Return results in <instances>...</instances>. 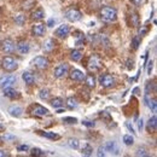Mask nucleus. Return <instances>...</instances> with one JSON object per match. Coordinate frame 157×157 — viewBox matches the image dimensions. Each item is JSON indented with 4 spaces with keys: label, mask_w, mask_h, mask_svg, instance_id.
Segmentation results:
<instances>
[{
    "label": "nucleus",
    "mask_w": 157,
    "mask_h": 157,
    "mask_svg": "<svg viewBox=\"0 0 157 157\" xmlns=\"http://www.w3.org/2000/svg\"><path fill=\"white\" fill-rule=\"evenodd\" d=\"M99 16L104 22H114L117 18V11L111 6H103L99 10Z\"/></svg>",
    "instance_id": "f257e3e1"
},
{
    "label": "nucleus",
    "mask_w": 157,
    "mask_h": 157,
    "mask_svg": "<svg viewBox=\"0 0 157 157\" xmlns=\"http://www.w3.org/2000/svg\"><path fill=\"white\" fill-rule=\"evenodd\" d=\"M1 68L5 71L12 73V71H15L18 68V64H17V62L12 57H4V58L1 59Z\"/></svg>",
    "instance_id": "f03ea898"
},
{
    "label": "nucleus",
    "mask_w": 157,
    "mask_h": 157,
    "mask_svg": "<svg viewBox=\"0 0 157 157\" xmlns=\"http://www.w3.org/2000/svg\"><path fill=\"white\" fill-rule=\"evenodd\" d=\"M101 65H103V62H101V59H100L98 55H92L90 57V59H88L87 68H88L90 71L96 73V71H98L99 69L101 68Z\"/></svg>",
    "instance_id": "7ed1b4c3"
},
{
    "label": "nucleus",
    "mask_w": 157,
    "mask_h": 157,
    "mask_svg": "<svg viewBox=\"0 0 157 157\" xmlns=\"http://www.w3.org/2000/svg\"><path fill=\"white\" fill-rule=\"evenodd\" d=\"M29 113L32 115H36V116H47V115H50V110L46 109L45 106L40 105V104H33L29 108Z\"/></svg>",
    "instance_id": "20e7f679"
},
{
    "label": "nucleus",
    "mask_w": 157,
    "mask_h": 157,
    "mask_svg": "<svg viewBox=\"0 0 157 157\" xmlns=\"http://www.w3.org/2000/svg\"><path fill=\"white\" fill-rule=\"evenodd\" d=\"M115 78L113 75H110V74H103V75H100V78H99V83L101 85V87H104V88H111V87H114L115 86Z\"/></svg>",
    "instance_id": "39448f33"
},
{
    "label": "nucleus",
    "mask_w": 157,
    "mask_h": 157,
    "mask_svg": "<svg viewBox=\"0 0 157 157\" xmlns=\"http://www.w3.org/2000/svg\"><path fill=\"white\" fill-rule=\"evenodd\" d=\"M68 73H69V65L67 63H62L55 68L53 75L56 78H63L68 75Z\"/></svg>",
    "instance_id": "423d86ee"
},
{
    "label": "nucleus",
    "mask_w": 157,
    "mask_h": 157,
    "mask_svg": "<svg viewBox=\"0 0 157 157\" xmlns=\"http://www.w3.org/2000/svg\"><path fill=\"white\" fill-rule=\"evenodd\" d=\"M65 18L69 21V22H78V21L82 18V13L78 11V9H69L67 12H65Z\"/></svg>",
    "instance_id": "0eeeda50"
},
{
    "label": "nucleus",
    "mask_w": 157,
    "mask_h": 157,
    "mask_svg": "<svg viewBox=\"0 0 157 157\" xmlns=\"http://www.w3.org/2000/svg\"><path fill=\"white\" fill-rule=\"evenodd\" d=\"M1 48H2V51H4L5 53L10 55V53H13V52H15V50H16V44L11 39H5V40H2V42H1Z\"/></svg>",
    "instance_id": "6e6552de"
},
{
    "label": "nucleus",
    "mask_w": 157,
    "mask_h": 157,
    "mask_svg": "<svg viewBox=\"0 0 157 157\" xmlns=\"http://www.w3.org/2000/svg\"><path fill=\"white\" fill-rule=\"evenodd\" d=\"M17 81V78L15 75H4L0 78V87L1 88H6V87H11L15 82Z\"/></svg>",
    "instance_id": "1a4fd4ad"
},
{
    "label": "nucleus",
    "mask_w": 157,
    "mask_h": 157,
    "mask_svg": "<svg viewBox=\"0 0 157 157\" xmlns=\"http://www.w3.org/2000/svg\"><path fill=\"white\" fill-rule=\"evenodd\" d=\"M69 33H70V27L68 24H62V25H59L58 28L55 30V35L57 38H59V39L67 38L69 35Z\"/></svg>",
    "instance_id": "9d476101"
},
{
    "label": "nucleus",
    "mask_w": 157,
    "mask_h": 157,
    "mask_svg": "<svg viewBox=\"0 0 157 157\" xmlns=\"http://www.w3.org/2000/svg\"><path fill=\"white\" fill-rule=\"evenodd\" d=\"M33 64L38 69H46L48 67L50 62H48V59L46 58V57H44V56H38V57H35V58L33 59Z\"/></svg>",
    "instance_id": "9b49d317"
},
{
    "label": "nucleus",
    "mask_w": 157,
    "mask_h": 157,
    "mask_svg": "<svg viewBox=\"0 0 157 157\" xmlns=\"http://www.w3.org/2000/svg\"><path fill=\"white\" fill-rule=\"evenodd\" d=\"M69 74V78H71L73 81H75V82H81V81H83V78H85V74L81 71V70H78V69H71L70 70V73H68Z\"/></svg>",
    "instance_id": "f8f14e48"
},
{
    "label": "nucleus",
    "mask_w": 157,
    "mask_h": 157,
    "mask_svg": "<svg viewBox=\"0 0 157 157\" xmlns=\"http://www.w3.org/2000/svg\"><path fill=\"white\" fill-rule=\"evenodd\" d=\"M32 33L35 35V36H44L45 33H46V25L42 24V23H38V24H34L33 28H32Z\"/></svg>",
    "instance_id": "ddd939ff"
},
{
    "label": "nucleus",
    "mask_w": 157,
    "mask_h": 157,
    "mask_svg": "<svg viewBox=\"0 0 157 157\" xmlns=\"http://www.w3.org/2000/svg\"><path fill=\"white\" fill-rule=\"evenodd\" d=\"M2 91H4V96L10 99H18L21 97L20 93L15 88H12V86L11 87H6V88H2Z\"/></svg>",
    "instance_id": "4468645a"
},
{
    "label": "nucleus",
    "mask_w": 157,
    "mask_h": 157,
    "mask_svg": "<svg viewBox=\"0 0 157 157\" xmlns=\"http://www.w3.org/2000/svg\"><path fill=\"white\" fill-rule=\"evenodd\" d=\"M16 48H17V51L20 52L21 55H27V53L30 51L29 44H28L27 41H24V40H21V41H18V42H17Z\"/></svg>",
    "instance_id": "2eb2a0df"
},
{
    "label": "nucleus",
    "mask_w": 157,
    "mask_h": 157,
    "mask_svg": "<svg viewBox=\"0 0 157 157\" xmlns=\"http://www.w3.org/2000/svg\"><path fill=\"white\" fill-rule=\"evenodd\" d=\"M104 149H105V151L111 152V154H114V155H117L118 154L117 144H116L115 141H108V143L104 145Z\"/></svg>",
    "instance_id": "dca6fc26"
},
{
    "label": "nucleus",
    "mask_w": 157,
    "mask_h": 157,
    "mask_svg": "<svg viewBox=\"0 0 157 157\" xmlns=\"http://www.w3.org/2000/svg\"><path fill=\"white\" fill-rule=\"evenodd\" d=\"M35 133H38V134H39V136H41V137L47 138V139H50V140H58V139H60V136H58V134H56V133H53V132H45V131H36Z\"/></svg>",
    "instance_id": "f3484780"
},
{
    "label": "nucleus",
    "mask_w": 157,
    "mask_h": 157,
    "mask_svg": "<svg viewBox=\"0 0 157 157\" xmlns=\"http://www.w3.org/2000/svg\"><path fill=\"white\" fill-rule=\"evenodd\" d=\"M22 78H23V81H24L27 85H29V86L34 85V82H35V78H34L33 73H30V71H24V73L22 74Z\"/></svg>",
    "instance_id": "a211bd4d"
},
{
    "label": "nucleus",
    "mask_w": 157,
    "mask_h": 157,
    "mask_svg": "<svg viewBox=\"0 0 157 157\" xmlns=\"http://www.w3.org/2000/svg\"><path fill=\"white\" fill-rule=\"evenodd\" d=\"M9 114L13 117H20L21 115L23 114V110L21 106H17V105H12L9 108Z\"/></svg>",
    "instance_id": "6ab92c4d"
},
{
    "label": "nucleus",
    "mask_w": 157,
    "mask_h": 157,
    "mask_svg": "<svg viewBox=\"0 0 157 157\" xmlns=\"http://www.w3.org/2000/svg\"><path fill=\"white\" fill-rule=\"evenodd\" d=\"M55 47H56V42L53 39H47L44 44V51L45 52H51L55 50Z\"/></svg>",
    "instance_id": "aec40b11"
},
{
    "label": "nucleus",
    "mask_w": 157,
    "mask_h": 157,
    "mask_svg": "<svg viewBox=\"0 0 157 157\" xmlns=\"http://www.w3.org/2000/svg\"><path fill=\"white\" fill-rule=\"evenodd\" d=\"M83 80H85L86 87H88V88H94L96 87V78H94V75H86Z\"/></svg>",
    "instance_id": "412c9836"
},
{
    "label": "nucleus",
    "mask_w": 157,
    "mask_h": 157,
    "mask_svg": "<svg viewBox=\"0 0 157 157\" xmlns=\"http://www.w3.org/2000/svg\"><path fill=\"white\" fill-rule=\"evenodd\" d=\"M157 128V117L156 115H154L152 117H150L149 122H147V131L149 132H156Z\"/></svg>",
    "instance_id": "4be33fe9"
},
{
    "label": "nucleus",
    "mask_w": 157,
    "mask_h": 157,
    "mask_svg": "<svg viewBox=\"0 0 157 157\" xmlns=\"http://www.w3.org/2000/svg\"><path fill=\"white\" fill-rule=\"evenodd\" d=\"M65 104H67V106H68V109H70V110H74V109H76L78 105V101L76 98H74V97H69V98H67V101H65Z\"/></svg>",
    "instance_id": "5701e85b"
},
{
    "label": "nucleus",
    "mask_w": 157,
    "mask_h": 157,
    "mask_svg": "<svg viewBox=\"0 0 157 157\" xmlns=\"http://www.w3.org/2000/svg\"><path fill=\"white\" fill-rule=\"evenodd\" d=\"M82 57H83V55H82V52L80 50H73L70 52V59L73 62H80L82 59Z\"/></svg>",
    "instance_id": "b1692460"
},
{
    "label": "nucleus",
    "mask_w": 157,
    "mask_h": 157,
    "mask_svg": "<svg viewBox=\"0 0 157 157\" xmlns=\"http://www.w3.org/2000/svg\"><path fill=\"white\" fill-rule=\"evenodd\" d=\"M50 104H51L55 109H59V108H62V106L64 105V101H63V99L59 98V97H55L53 99H51Z\"/></svg>",
    "instance_id": "393cba45"
},
{
    "label": "nucleus",
    "mask_w": 157,
    "mask_h": 157,
    "mask_svg": "<svg viewBox=\"0 0 157 157\" xmlns=\"http://www.w3.org/2000/svg\"><path fill=\"white\" fill-rule=\"evenodd\" d=\"M32 18L33 20H42L45 18V12L42 9H36L35 11L32 12Z\"/></svg>",
    "instance_id": "a878e982"
},
{
    "label": "nucleus",
    "mask_w": 157,
    "mask_h": 157,
    "mask_svg": "<svg viewBox=\"0 0 157 157\" xmlns=\"http://www.w3.org/2000/svg\"><path fill=\"white\" fill-rule=\"evenodd\" d=\"M129 22H131L132 27H139L140 18H139V15H138L137 12H133V13H131V16H129Z\"/></svg>",
    "instance_id": "bb28decb"
},
{
    "label": "nucleus",
    "mask_w": 157,
    "mask_h": 157,
    "mask_svg": "<svg viewBox=\"0 0 157 157\" xmlns=\"http://www.w3.org/2000/svg\"><path fill=\"white\" fill-rule=\"evenodd\" d=\"M68 145L71 149L78 150V146H80V141H78V139H76V138H70V139H68Z\"/></svg>",
    "instance_id": "cd10ccee"
},
{
    "label": "nucleus",
    "mask_w": 157,
    "mask_h": 157,
    "mask_svg": "<svg viewBox=\"0 0 157 157\" xmlns=\"http://www.w3.org/2000/svg\"><path fill=\"white\" fill-rule=\"evenodd\" d=\"M122 140H123V144L127 145V146H131L134 143V138H133V136H131V134H124L122 137Z\"/></svg>",
    "instance_id": "c85d7f7f"
},
{
    "label": "nucleus",
    "mask_w": 157,
    "mask_h": 157,
    "mask_svg": "<svg viewBox=\"0 0 157 157\" xmlns=\"http://www.w3.org/2000/svg\"><path fill=\"white\" fill-rule=\"evenodd\" d=\"M82 155L83 156H91L92 154H93V147L90 145V144H86L83 147H82Z\"/></svg>",
    "instance_id": "c756f323"
},
{
    "label": "nucleus",
    "mask_w": 157,
    "mask_h": 157,
    "mask_svg": "<svg viewBox=\"0 0 157 157\" xmlns=\"http://www.w3.org/2000/svg\"><path fill=\"white\" fill-rule=\"evenodd\" d=\"M39 98L41 99V100H47V99L50 98V90H47V88H42V90H40Z\"/></svg>",
    "instance_id": "7c9ffc66"
},
{
    "label": "nucleus",
    "mask_w": 157,
    "mask_h": 157,
    "mask_svg": "<svg viewBox=\"0 0 157 157\" xmlns=\"http://www.w3.org/2000/svg\"><path fill=\"white\" fill-rule=\"evenodd\" d=\"M155 90V85H154V81H147L146 85H145V94H150V92Z\"/></svg>",
    "instance_id": "2f4dec72"
},
{
    "label": "nucleus",
    "mask_w": 157,
    "mask_h": 157,
    "mask_svg": "<svg viewBox=\"0 0 157 157\" xmlns=\"http://www.w3.org/2000/svg\"><path fill=\"white\" fill-rule=\"evenodd\" d=\"M132 47L134 48V50H138L139 48V46H140V36H134L133 39H132Z\"/></svg>",
    "instance_id": "473e14b6"
},
{
    "label": "nucleus",
    "mask_w": 157,
    "mask_h": 157,
    "mask_svg": "<svg viewBox=\"0 0 157 157\" xmlns=\"http://www.w3.org/2000/svg\"><path fill=\"white\" fill-rule=\"evenodd\" d=\"M30 155L32 156H45V152L42 151V150H40L38 147H34V149H32V152H30Z\"/></svg>",
    "instance_id": "72a5a7b5"
},
{
    "label": "nucleus",
    "mask_w": 157,
    "mask_h": 157,
    "mask_svg": "<svg viewBox=\"0 0 157 157\" xmlns=\"http://www.w3.org/2000/svg\"><path fill=\"white\" fill-rule=\"evenodd\" d=\"M63 122L67 124H76L78 123V118L76 117H63Z\"/></svg>",
    "instance_id": "f704fd0d"
},
{
    "label": "nucleus",
    "mask_w": 157,
    "mask_h": 157,
    "mask_svg": "<svg viewBox=\"0 0 157 157\" xmlns=\"http://www.w3.org/2000/svg\"><path fill=\"white\" fill-rule=\"evenodd\" d=\"M156 98H152L149 100V103H147V105H149V108L154 111V113H156V108H157V104H156Z\"/></svg>",
    "instance_id": "c9c22d12"
},
{
    "label": "nucleus",
    "mask_w": 157,
    "mask_h": 157,
    "mask_svg": "<svg viewBox=\"0 0 157 157\" xmlns=\"http://www.w3.org/2000/svg\"><path fill=\"white\" fill-rule=\"evenodd\" d=\"M147 32H149V27H147V25H143L141 28H139V34H138V36H144V35H146Z\"/></svg>",
    "instance_id": "e433bc0d"
},
{
    "label": "nucleus",
    "mask_w": 157,
    "mask_h": 157,
    "mask_svg": "<svg viewBox=\"0 0 157 157\" xmlns=\"http://www.w3.org/2000/svg\"><path fill=\"white\" fill-rule=\"evenodd\" d=\"M24 20H25V17H24L23 15H18V16L15 17V22H16L17 24H20V25H22V24L24 23Z\"/></svg>",
    "instance_id": "4c0bfd02"
},
{
    "label": "nucleus",
    "mask_w": 157,
    "mask_h": 157,
    "mask_svg": "<svg viewBox=\"0 0 157 157\" xmlns=\"http://www.w3.org/2000/svg\"><path fill=\"white\" fill-rule=\"evenodd\" d=\"M136 155H137V156H149L147 151H146L145 149H141V147H139V149H138L137 152H136Z\"/></svg>",
    "instance_id": "58836bf2"
},
{
    "label": "nucleus",
    "mask_w": 157,
    "mask_h": 157,
    "mask_svg": "<svg viewBox=\"0 0 157 157\" xmlns=\"http://www.w3.org/2000/svg\"><path fill=\"white\" fill-rule=\"evenodd\" d=\"M97 156L98 157H101V156H105V149H104V146H100L98 149V152H97Z\"/></svg>",
    "instance_id": "ea45409f"
},
{
    "label": "nucleus",
    "mask_w": 157,
    "mask_h": 157,
    "mask_svg": "<svg viewBox=\"0 0 157 157\" xmlns=\"http://www.w3.org/2000/svg\"><path fill=\"white\" fill-rule=\"evenodd\" d=\"M82 124L86 127H94V122L92 121H82Z\"/></svg>",
    "instance_id": "a19ab883"
},
{
    "label": "nucleus",
    "mask_w": 157,
    "mask_h": 157,
    "mask_svg": "<svg viewBox=\"0 0 157 157\" xmlns=\"http://www.w3.org/2000/svg\"><path fill=\"white\" fill-rule=\"evenodd\" d=\"M152 64H154L152 60H150L149 64H147V75H151V71H152Z\"/></svg>",
    "instance_id": "79ce46f5"
},
{
    "label": "nucleus",
    "mask_w": 157,
    "mask_h": 157,
    "mask_svg": "<svg viewBox=\"0 0 157 157\" xmlns=\"http://www.w3.org/2000/svg\"><path fill=\"white\" fill-rule=\"evenodd\" d=\"M17 150L18 151H28L29 150V146L28 145H21V146L17 147Z\"/></svg>",
    "instance_id": "37998d69"
},
{
    "label": "nucleus",
    "mask_w": 157,
    "mask_h": 157,
    "mask_svg": "<svg viewBox=\"0 0 157 157\" xmlns=\"http://www.w3.org/2000/svg\"><path fill=\"white\" fill-rule=\"evenodd\" d=\"M100 116H101V117H104V118H108V120H111L110 115H109L108 113H105V111H104V113H100Z\"/></svg>",
    "instance_id": "c03bdc74"
},
{
    "label": "nucleus",
    "mask_w": 157,
    "mask_h": 157,
    "mask_svg": "<svg viewBox=\"0 0 157 157\" xmlns=\"http://www.w3.org/2000/svg\"><path fill=\"white\" fill-rule=\"evenodd\" d=\"M143 127H144V122H143V120H139L138 121V128H139V131H141Z\"/></svg>",
    "instance_id": "a18cd8bd"
},
{
    "label": "nucleus",
    "mask_w": 157,
    "mask_h": 157,
    "mask_svg": "<svg viewBox=\"0 0 157 157\" xmlns=\"http://www.w3.org/2000/svg\"><path fill=\"white\" fill-rule=\"evenodd\" d=\"M126 127H127V128H128V129H129L132 133H134V129H133V127L131 126V123H129V122H126Z\"/></svg>",
    "instance_id": "49530a36"
},
{
    "label": "nucleus",
    "mask_w": 157,
    "mask_h": 157,
    "mask_svg": "<svg viewBox=\"0 0 157 157\" xmlns=\"http://www.w3.org/2000/svg\"><path fill=\"white\" fill-rule=\"evenodd\" d=\"M55 22H56V21L53 20V18H52V20H50L48 22H47V27H52V25L55 24Z\"/></svg>",
    "instance_id": "de8ad7c7"
},
{
    "label": "nucleus",
    "mask_w": 157,
    "mask_h": 157,
    "mask_svg": "<svg viewBox=\"0 0 157 157\" xmlns=\"http://www.w3.org/2000/svg\"><path fill=\"white\" fill-rule=\"evenodd\" d=\"M7 156V154L5 152V151H2V150H0V157H5Z\"/></svg>",
    "instance_id": "09e8293b"
},
{
    "label": "nucleus",
    "mask_w": 157,
    "mask_h": 157,
    "mask_svg": "<svg viewBox=\"0 0 157 157\" xmlns=\"http://www.w3.org/2000/svg\"><path fill=\"white\" fill-rule=\"evenodd\" d=\"M132 2H133L134 5H137V6H138V5L141 2V0H132Z\"/></svg>",
    "instance_id": "8fccbe9b"
},
{
    "label": "nucleus",
    "mask_w": 157,
    "mask_h": 157,
    "mask_svg": "<svg viewBox=\"0 0 157 157\" xmlns=\"http://www.w3.org/2000/svg\"><path fill=\"white\" fill-rule=\"evenodd\" d=\"M4 129H5V128H4V126L0 123V132H1V131H4Z\"/></svg>",
    "instance_id": "3c124183"
},
{
    "label": "nucleus",
    "mask_w": 157,
    "mask_h": 157,
    "mask_svg": "<svg viewBox=\"0 0 157 157\" xmlns=\"http://www.w3.org/2000/svg\"><path fill=\"white\" fill-rule=\"evenodd\" d=\"M0 141H2V138H0Z\"/></svg>",
    "instance_id": "603ef678"
}]
</instances>
